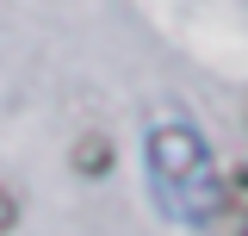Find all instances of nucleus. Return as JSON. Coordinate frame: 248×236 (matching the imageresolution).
Instances as JSON below:
<instances>
[{"instance_id":"obj_1","label":"nucleus","mask_w":248,"mask_h":236,"mask_svg":"<svg viewBox=\"0 0 248 236\" xmlns=\"http://www.w3.org/2000/svg\"><path fill=\"white\" fill-rule=\"evenodd\" d=\"M149 186H155V205L174 224H211L217 205H223L211 143L180 118H161L149 131Z\"/></svg>"}]
</instances>
